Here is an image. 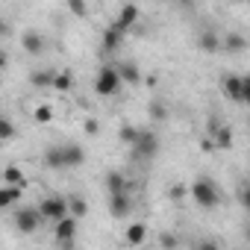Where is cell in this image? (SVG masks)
<instances>
[{
  "label": "cell",
  "instance_id": "obj_1",
  "mask_svg": "<svg viewBox=\"0 0 250 250\" xmlns=\"http://www.w3.org/2000/svg\"><path fill=\"white\" fill-rule=\"evenodd\" d=\"M188 194L194 197V203H197L200 209H215V206L221 203V188H218V183L209 180V177H197V180L188 186Z\"/></svg>",
  "mask_w": 250,
  "mask_h": 250
},
{
  "label": "cell",
  "instance_id": "obj_2",
  "mask_svg": "<svg viewBox=\"0 0 250 250\" xmlns=\"http://www.w3.org/2000/svg\"><path fill=\"white\" fill-rule=\"evenodd\" d=\"M94 91H97L100 97H115V94L121 91V77H118L115 65H103V68L97 71V77H94Z\"/></svg>",
  "mask_w": 250,
  "mask_h": 250
},
{
  "label": "cell",
  "instance_id": "obj_3",
  "mask_svg": "<svg viewBox=\"0 0 250 250\" xmlns=\"http://www.w3.org/2000/svg\"><path fill=\"white\" fill-rule=\"evenodd\" d=\"M224 94L232 100V103H247L250 100V80L247 77H238V74H227L224 83H221Z\"/></svg>",
  "mask_w": 250,
  "mask_h": 250
},
{
  "label": "cell",
  "instance_id": "obj_4",
  "mask_svg": "<svg viewBox=\"0 0 250 250\" xmlns=\"http://www.w3.org/2000/svg\"><path fill=\"white\" fill-rule=\"evenodd\" d=\"M39 215H42V221H62V218H68V197H62V194H50V197H44L39 206Z\"/></svg>",
  "mask_w": 250,
  "mask_h": 250
},
{
  "label": "cell",
  "instance_id": "obj_5",
  "mask_svg": "<svg viewBox=\"0 0 250 250\" xmlns=\"http://www.w3.org/2000/svg\"><path fill=\"white\" fill-rule=\"evenodd\" d=\"M12 224H15V229H18V232L30 235V232H36V229L42 227V215H39V209H36V206H18V209H15Z\"/></svg>",
  "mask_w": 250,
  "mask_h": 250
},
{
  "label": "cell",
  "instance_id": "obj_6",
  "mask_svg": "<svg viewBox=\"0 0 250 250\" xmlns=\"http://www.w3.org/2000/svg\"><path fill=\"white\" fill-rule=\"evenodd\" d=\"M159 153V136L153 130H142L136 145H133V156L136 159H153Z\"/></svg>",
  "mask_w": 250,
  "mask_h": 250
},
{
  "label": "cell",
  "instance_id": "obj_7",
  "mask_svg": "<svg viewBox=\"0 0 250 250\" xmlns=\"http://www.w3.org/2000/svg\"><path fill=\"white\" fill-rule=\"evenodd\" d=\"M59 159H62V168H80L85 162V150L77 142H62L59 145Z\"/></svg>",
  "mask_w": 250,
  "mask_h": 250
},
{
  "label": "cell",
  "instance_id": "obj_8",
  "mask_svg": "<svg viewBox=\"0 0 250 250\" xmlns=\"http://www.w3.org/2000/svg\"><path fill=\"white\" fill-rule=\"evenodd\" d=\"M139 21V6H133V3H127V6H121V12H118V18L109 24L112 30H118L121 36H127L130 30H133V24Z\"/></svg>",
  "mask_w": 250,
  "mask_h": 250
},
{
  "label": "cell",
  "instance_id": "obj_9",
  "mask_svg": "<svg viewBox=\"0 0 250 250\" xmlns=\"http://www.w3.org/2000/svg\"><path fill=\"white\" fill-rule=\"evenodd\" d=\"M133 209H136L133 194H115V197H109V215L118 218V221H121V218H130Z\"/></svg>",
  "mask_w": 250,
  "mask_h": 250
},
{
  "label": "cell",
  "instance_id": "obj_10",
  "mask_svg": "<svg viewBox=\"0 0 250 250\" xmlns=\"http://www.w3.org/2000/svg\"><path fill=\"white\" fill-rule=\"evenodd\" d=\"M21 47H24L27 56H42L44 47H47V39H44L39 30H27V33L21 36Z\"/></svg>",
  "mask_w": 250,
  "mask_h": 250
},
{
  "label": "cell",
  "instance_id": "obj_11",
  "mask_svg": "<svg viewBox=\"0 0 250 250\" xmlns=\"http://www.w3.org/2000/svg\"><path fill=\"white\" fill-rule=\"evenodd\" d=\"M103 183H106V188H109V197H115V194H130V188H133V183L124 177L121 171H109Z\"/></svg>",
  "mask_w": 250,
  "mask_h": 250
},
{
  "label": "cell",
  "instance_id": "obj_12",
  "mask_svg": "<svg viewBox=\"0 0 250 250\" xmlns=\"http://www.w3.org/2000/svg\"><path fill=\"white\" fill-rule=\"evenodd\" d=\"M77 238V221L68 215V218H62V221H56V241L59 244H71Z\"/></svg>",
  "mask_w": 250,
  "mask_h": 250
},
{
  "label": "cell",
  "instance_id": "obj_13",
  "mask_svg": "<svg viewBox=\"0 0 250 250\" xmlns=\"http://www.w3.org/2000/svg\"><path fill=\"white\" fill-rule=\"evenodd\" d=\"M115 71L121 77V85L124 83H130V85H139L142 83V71H139L136 62H121V65H115Z\"/></svg>",
  "mask_w": 250,
  "mask_h": 250
},
{
  "label": "cell",
  "instance_id": "obj_14",
  "mask_svg": "<svg viewBox=\"0 0 250 250\" xmlns=\"http://www.w3.org/2000/svg\"><path fill=\"white\" fill-rule=\"evenodd\" d=\"M244 47H247V39H244L241 33H227V36L221 39V50H227V53H232V56L244 53Z\"/></svg>",
  "mask_w": 250,
  "mask_h": 250
},
{
  "label": "cell",
  "instance_id": "obj_15",
  "mask_svg": "<svg viewBox=\"0 0 250 250\" xmlns=\"http://www.w3.org/2000/svg\"><path fill=\"white\" fill-rule=\"evenodd\" d=\"M197 47H200L203 53H218V50H221V36L212 33V30H203V33L197 36Z\"/></svg>",
  "mask_w": 250,
  "mask_h": 250
},
{
  "label": "cell",
  "instance_id": "obj_16",
  "mask_svg": "<svg viewBox=\"0 0 250 250\" xmlns=\"http://www.w3.org/2000/svg\"><path fill=\"white\" fill-rule=\"evenodd\" d=\"M121 42H124V36H121L118 30H112V27H106L103 36H100V47H103L106 53H115V50L121 47Z\"/></svg>",
  "mask_w": 250,
  "mask_h": 250
},
{
  "label": "cell",
  "instance_id": "obj_17",
  "mask_svg": "<svg viewBox=\"0 0 250 250\" xmlns=\"http://www.w3.org/2000/svg\"><path fill=\"white\" fill-rule=\"evenodd\" d=\"M53 83V68H36L30 71V85L33 88H50Z\"/></svg>",
  "mask_w": 250,
  "mask_h": 250
},
{
  "label": "cell",
  "instance_id": "obj_18",
  "mask_svg": "<svg viewBox=\"0 0 250 250\" xmlns=\"http://www.w3.org/2000/svg\"><path fill=\"white\" fill-rule=\"evenodd\" d=\"M232 139H235V133H232V127H215V136H212V145H215L218 150H227V147H232Z\"/></svg>",
  "mask_w": 250,
  "mask_h": 250
},
{
  "label": "cell",
  "instance_id": "obj_19",
  "mask_svg": "<svg viewBox=\"0 0 250 250\" xmlns=\"http://www.w3.org/2000/svg\"><path fill=\"white\" fill-rule=\"evenodd\" d=\"M124 238H127V244L139 247V244H142V241L147 238V227L136 221V224H130V227H127V232H124Z\"/></svg>",
  "mask_w": 250,
  "mask_h": 250
},
{
  "label": "cell",
  "instance_id": "obj_20",
  "mask_svg": "<svg viewBox=\"0 0 250 250\" xmlns=\"http://www.w3.org/2000/svg\"><path fill=\"white\" fill-rule=\"evenodd\" d=\"M21 191L24 188H15V186H0V209H9L21 200Z\"/></svg>",
  "mask_w": 250,
  "mask_h": 250
},
{
  "label": "cell",
  "instance_id": "obj_21",
  "mask_svg": "<svg viewBox=\"0 0 250 250\" xmlns=\"http://www.w3.org/2000/svg\"><path fill=\"white\" fill-rule=\"evenodd\" d=\"M24 171L18 165H6L3 168V186H15V188H24Z\"/></svg>",
  "mask_w": 250,
  "mask_h": 250
},
{
  "label": "cell",
  "instance_id": "obj_22",
  "mask_svg": "<svg viewBox=\"0 0 250 250\" xmlns=\"http://www.w3.org/2000/svg\"><path fill=\"white\" fill-rule=\"evenodd\" d=\"M68 215H71L74 221L85 218V215H88V203H85V197H80V194L68 197Z\"/></svg>",
  "mask_w": 250,
  "mask_h": 250
},
{
  "label": "cell",
  "instance_id": "obj_23",
  "mask_svg": "<svg viewBox=\"0 0 250 250\" xmlns=\"http://www.w3.org/2000/svg\"><path fill=\"white\" fill-rule=\"evenodd\" d=\"M71 85H74V74L71 71H53V83H50V88H56V91H71Z\"/></svg>",
  "mask_w": 250,
  "mask_h": 250
},
{
  "label": "cell",
  "instance_id": "obj_24",
  "mask_svg": "<svg viewBox=\"0 0 250 250\" xmlns=\"http://www.w3.org/2000/svg\"><path fill=\"white\" fill-rule=\"evenodd\" d=\"M147 115H150V121H168V106H165L159 97H153V100L147 103Z\"/></svg>",
  "mask_w": 250,
  "mask_h": 250
},
{
  "label": "cell",
  "instance_id": "obj_25",
  "mask_svg": "<svg viewBox=\"0 0 250 250\" xmlns=\"http://www.w3.org/2000/svg\"><path fill=\"white\" fill-rule=\"evenodd\" d=\"M139 133H142L139 127H133V124H124V127L118 130V139L127 145V147H133V145H136V139H139Z\"/></svg>",
  "mask_w": 250,
  "mask_h": 250
},
{
  "label": "cell",
  "instance_id": "obj_26",
  "mask_svg": "<svg viewBox=\"0 0 250 250\" xmlns=\"http://www.w3.org/2000/svg\"><path fill=\"white\" fill-rule=\"evenodd\" d=\"M18 136V127L6 118V115H0V142H12Z\"/></svg>",
  "mask_w": 250,
  "mask_h": 250
},
{
  "label": "cell",
  "instance_id": "obj_27",
  "mask_svg": "<svg viewBox=\"0 0 250 250\" xmlns=\"http://www.w3.org/2000/svg\"><path fill=\"white\" fill-rule=\"evenodd\" d=\"M44 165H47L50 171H62V159H59V145H53V147H47V150H44Z\"/></svg>",
  "mask_w": 250,
  "mask_h": 250
},
{
  "label": "cell",
  "instance_id": "obj_28",
  "mask_svg": "<svg viewBox=\"0 0 250 250\" xmlns=\"http://www.w3.org/2000/svg\"><path fill=\"white\" fill-rule=\"evenodd\" d=\"M33 118H36V124H50V121H53V106H47V103L36 106Z\"/></svg>",
  "mask_w": 250,
  "mask_h": 250
},
{
  "label": "cell",
  "instance_id": "obj_29",
  "mask_svg": "<svg viewBox=\"0 0 250 250\" xmlns=\"http://www.w3.org/2000/svg\"><path fill=\"white\" fill-rule=\"evenodd\" d=\"M159 244H162L165 250H177V247H180V238H177V232H162V235H159Z\"/></svg>",
  "mask_w": 250,
  "mask_h": 250
},
{
  "label": "cell",
  "instance_id": "obj_30",
  "mask_svg": "<svg viewBox=\"0 0 250 250\" xmlns=\"http://www.w3.org/2000/svg\"><path fill=\"white\" fill-rule=\"evenodd\" d=\"M68 9H71L77 18H85V15H88V6L83 3V0H68Z\"/></svg>",
  "mask_w": 250,
  "mask_h": 250
},
{
  "label": "cell",
  "instance_id": "obj_31",
  "mask_svg": "<svg viewBox=\"0 0 250 250\" xmlns=\"http://www.w3.org/2000/svg\"><path fill=\"white\" fill-rule=\"evenodd\" d=\"M168 194H171V200H183V197L188 194V186H183V183H174Z\"/></svg>",
  "mask_w": 250,
  "mask_h": 250
},
{
  "label": "cell",
  "instance_id": "obj_32",
  "mask_svg": "<svg viewBox=\"0 0 250 250\" xmlns=\"http://www.w3.org/2000/svg\"><path fill=\"white\" fill-rule=\"evenodd\" d=\"M83 130H85L88 136H97V133H100V124H97V118H85V124H83Z\"/></svg>",
  "mask_w": 250,
  "mask_h": 250
},
{
  "label": "cell",
  "instance_id": "obj_33",
  "mask_svg": "<svg viewBox=\"0 0 250 250\" xmlns=\"http://www.w3.org/2000/svg\"><path fill=\"white\" fill-rule=\"evenodd\" d=\"M197 250H221V244H218V241H212V238H203V241L197 244Z\"/></svg>",
  "mask_w": 250,
  "mask_h": 250
},
{
  "label": "cell",
  "instance_id": "obj_34",
  "mask_svg": "<svg viewBox=\"0 0 250 250\" xmlns=\"http://www.w3.org/2000/svg\"><path fill=\"white\" fill-rule=\"evenodd\" d=\"M9 33H12V30H9V24H6V21H3V18H0V39H6V36H9Z\"/></svg>",
  "mask_w": 250,
  "mask_h": 250
},
{
  "label": "cell",
  "instance_id": "obj_35",
  "mask_svg": "<svg viewBox=\"0 0 250 250\" xmlns=\"http://www.w3.org/2000/svg\"><path fill=\"white\" fill-rule=\"evenodd\" d=\"M238 200H241V203H244V206H247V186H244V183H241V186H238Z\"/></svg>",
  "mask_w": 250,
  "mask_h": 250
},
{
  "label": "cell",
  "instance_id": "obj_36",
  "mask_svg": "<svg viewBox=\"0 0 250 250\" xmlns=\"http://www.w3.org/2000/svg\"><path fill=\"white\" fill-rule=\"evenodd\" d=\"M200 150H206V153H209V150H215V145H212V139H203V142H200Z\"/></svg>",
  "mask_w": 250,
  "mask_h": 250
},
{
  "label": "cell",
  "instance_id": "obj_37",
  "mask_svg": "<svg viewBox=\"0 0 250 250\" xmlns=\"http://www.w3.org/2000/svg\"><path fill=\"white\" fill-rule=\"evenodd\" d=\"M147 85H153V88H156V85H159V77H156V74H150V77H147Z\"/></svg>",
  "mask_w": 250,
  "mask_h": 250
},
{
  "label": "cell",
  "instance_id": "obj_38",
  "mask_svg": "<svg viewBox=\"0 0 250 250\" xmlns=\"http://www.w3.org/2000/svg\"><path fill=\"white\" fill-rule=\"evenodd\" d=\"M3 68H6V53L0 50V71H3Z\"/></svg>",
  "mask_w": 250,
  "mask_h": 250
}]
</instances>
